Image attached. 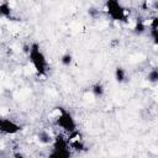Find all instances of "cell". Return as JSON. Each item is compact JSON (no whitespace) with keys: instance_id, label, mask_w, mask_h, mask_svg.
I'll return each instance as SVG.
<instances>
[{"instance_id":"6da1fadb","label":"cell","mask_w":158,"mask_h":158,"mask_svg":"<svg viewBox=\"0 0 158 158\" xmlns=\"http://www.w3.org/2000/svg\"><path fill=\"white\" fill-rule=\"evenodd\" d=\"M27 57H28V60L31 62L35 72L37 73V75L43 77V75L47 74V72H48V60H47L46 54L41 49L40 43H37V42L30 43V53H28Z\"/></svg>"},{"instance_id":"7a4b0ae2","label":"cell","mask_w":158,"mask_h":158,"mask_svg":"<svg viewBox=\"0 0 158 158\" xmlns=\"http://www.w3.org/2000/svg\"><path fill=\"white\" fill-rule=\"evenodd\" d=\"M57 111H58V114L54 117V123L57 127H59L63 132H65L68 135L78 131L77 121H75L74 116L68 110H65L64 107H57Z\"/></svg>"},{"instance_id":"3957f363","label":"cell","mask_w":158,"mask_h":158,"mask_svg":"<svg viewBox=\"0 0 158 158\" xmlns=\"http://www.w3.org/2000/svg\"><path fill=\"white\" fill-rule=\"evenodd\" d=\"M47 158H72V148L68 138L63 135H56Z\"/></svg>"},{"instance_id":"277c9868","label":"cell","mask_w":158,"mask_h":158,"mask_svg":"<svg viewBox=\"0 0 158 158\" xmlns=\"http://www.w3.org/2000/svg\"><path fill=\"white\" fill-rule=\"evenodd\" d=\"M105 12L115 22H126L128 19L126 7L117 0H107L105 2Z\"/></svg>"},{"instance_id":"5b68a950","label":"cell","mask_w":158,"mask_h":158,"mask_svg":"<svg viewBox=\"0 0 158 158\" xmlns=\"http://www.w3.org/2000/svg\"><path fill=\"white\" fill-rule=\"evenodd\" d=\"M21 130H22V126L20 123L15 122L10 117H2L0 120V131H1L2 135L14 136V135L19 133Z\"/></svg>"},{"instance_id":"8992f818","label":"cell","mask_w":158,"mask_h":158,"mask_svg":"<svg viewBox=\"0 0 158 158\" xmlns=\"http://www.w3.org/2000/svg\"><path fill=\"white\" fill-rule=\"evenodd\" d=\"M37 141H38L40 143L47 146V144H52V143H53L54 137H53L48 131H46V130H40V131L37 132Z\"/></svg>"},{"instance_id":"52a82bcc","label":"cell","mask_w":158,"mask_h":158,"mask_svg":"<svg viewBox=\"0 0 158 158\" xmlns=\"http://www.w3.org/2000/svg\"><path fill=\"white\" fill-rule=\"evenodd\" d=\"M147 28H148L147 22H146L144 20H142V19H137L136 22H135V26H133V28H132V32H133L136 36H141V35H143V33L147 31Z\"/></svg>"},{"instance_id":"ba28073f","label":"cell","mask_w":158,"mask_h":158,"mask_svg":"<svg viewBox=\"0 0 158 158\" xmlns=\"http://www.w3.org/2000/svg\"><path fill=\"white\" fill-rule=\"evenodd\" d=\"M0 16L4 19H12V9L7 1L0 2Z\"/></svg>"},{"instance_id":"9c48e42d","label":"cell","mask_w":158,"mask_h":158,"mask_svg":"<svg viewBox=\"0 0 158 158\" xmlns=\"http://www.w3.org/2000/svg\"><path fill=\"white\" fill-rule=\"evenodd\" d=\"M91 94L94 95V98L96 99H101L105 95V86L102 83L96 81L93 86H91Z\"/></svg>"},{"instance_id":"30bf717a","label":"cell","mask_w":158,"mask_h":158,"mask_svg":"<svg viewBox=\"0 0 158 158\" xmlns=\"http://www.w3.org/2000/svg\"><path fill=\"white\" fill-rule=\"evenodd\" d=\"M114 77H115V80L121 84L126 80L127 78V73H126V69L123 67H116L115 68V72H114Z\"/></svg>"},{"instance_id":"8fae6325","label":"cell","mask_w":158,"mask_h":158,"mask_svg":"<svg viewBox=\"0 0 158 158\" xmlns=\"http://www.w3.org/2000/svg\"><path fill=\"white\" fill-rule=\"evenodd\" d=\"M146 80L151 84H158V67L151 69L147 75H146Z\"/></svg>"},{"instance_id":"7c38bea8","label":"cell","mask_w":158,"mask_h":158,"mask_svg":"<svg viewBox=\"0 0 158 158\" xmlns=\"http://www.w3.org/2000/svg\"><path fill=\"white\" fill-rule=\"evenodd\" d=\"M60 63H62L64 67H69V65L73 63V56H72V53L67 52V53L62 54V57H60Z\"/></svg>"},{"instance_id":"4fadbf2b","label":"cell","mask_w":158,"mask_h":158,"mask_svg":"<svg viewBox=\"0 0 158 158\" xmlns=\"http://www.w3.org/2000/svg\"><path fill=\"white\" fill-rule=\"evenodd\" d=\"M148 28H149V30H156V28H158V15L151 17L149 23H148Z\"/></svg>"},{"instance_id":"5bb4252c","label":"cell","mask_w":158,"mask_h":158,"mask_svg":"<svg viewBox=\"0 0 158 158\" xmlns=\"http://www.w3.org/2000/svg\"><path fill=\"white\" fill-rule=\"evenodd\" d=\"M149 37H151L153 44L158 46V28H156V30H149Z\"/></svg>"},{"instance_id":"9a60e30c","label":"cell","mask_w":158,"mask_h":158,"mask_svg":"<svg viewBox=\"0 0 158 158\" xmlns=\"http://www.w3.org/2000/svg\"><path fill=\"white\" fill-rule=\"evenodd\" d=\"M149 7L154 11H158V0H154V1L149 2Z\"/></svg>"},{"instance_id":"2e32d148","label":"cell","mask_w":158,"mask_h":158,"mask_svg":"<svg viewBox=\"0 0 158 158\" xmlns=\"http://www.w3.org/2000/svg\"><path fill=\"white\" fill-rule=\"evenodd\" d=\"M12 158H26V157H25V154L21 153V152H15V153L12 154Z\"/></svg>"}]
</instances>
